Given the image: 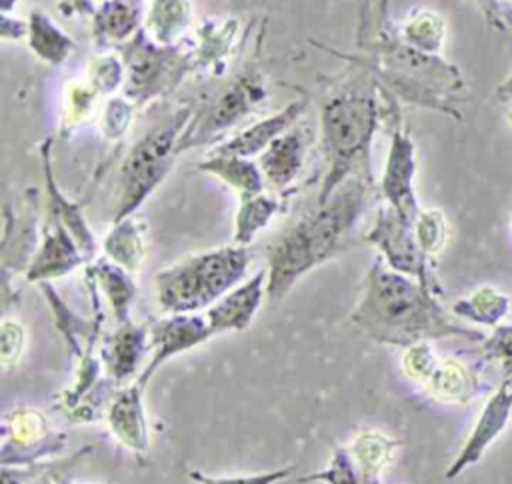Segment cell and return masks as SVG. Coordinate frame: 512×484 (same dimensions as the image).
I'll list each match as a JSON object with an SVG mask.
<instances>
[{
    "instance_id": "c3c4849f",
    "label": "cell",
    "mask_w": 512,
    "mask_h": 484,
    "mask_svg": "<svg viewBox=\"0 0 512 484\" xmlns=\"http://www.w3.org/2000/svg\"><path fill=\"white\" fill-rule=\"evenodd\" d=\"M496 98L500 102H512V72L496 86Z\"/></svg>"
},
{
    "instance_id": "ab89813d",
    "label": "cell",
    "mask_w": 512,
    "mask_h": 484,
    "mask_svg": "<svg viewBox=\"0 0 512 484\" xmlns=\"http://www.w3.org/2000/svg\"><path fill=\"white\" fill-rule=\"evenodd\" d=\"M136 106L128 98H110L100 114V132L106 140H118L130 128Z\"/></svg>"
},
{
    "instance_id": "7c38bea8",
    "label": "cell",
    "mask_w": 512,
    "mask_h": 484,
    "mask_svg": "<svg viewBox=\"0 0 512 484\" xmlns=\"http://www.w3.org/2000/svg\"><path fill=\"white\" fill-rule=\"evenodd\" d=\"M414 176L416 148L410 134L402 128L400 116H396L390 120V148L380 180V194L386 204L412 222H416L422 210L414 192Z\"/></svg>"
},
{
    "instance_id": "d6986e66",
    "label": "cell",
    "mask_w": 512,
    "mask_h": 484,
    "mask_svg": "<svg viewBox=\"0 0 512 484\" xmlns=\"http://www.w3.org/2000/svg\"><path fill=\"white\" fill-rule=\"evenodd\" d=\"M142 392L144 386L134 380L116 388L108 402V428L112 436L138 458H144L150 448Z\"/></svg>"
},
{
    "instance_id": "4dcf8cb0",
    "label": "cell",
    "mask_w": 512,
    "mask_h": 484,
    "mask_svg": "<svg viewBox=\"0 0 512 484\" xmlns=\"http://www.w3.org/2000/svg\"><path fill=\"white\" fill-rule=\"evenodd\" d=\"M28 48L40 60L58 66L72 54L74 40L64 30H60L42 10H32L28 16Z\"/></svg>"
},
{
    "instance_id": "e575fe53",
    "label": "cell",
    "mask_w": 512,
    "mask_h": 484,
    "mask_svg": "<svg viewBox=\"0 0 512 484\" xmlns=\"http://www.w3.org/2000/svg\"><path fill=\"white\" fill-rule=\"evenodd\" d=\"M298 484L322 482V484H366L350 450L344 446H332V456L324 470L304 474L296 478Z\"/></svg>"
},
{
    "instance_id": "f5cc1de1",
    "label": "cell",
    "mask_w": 512,
    "mask_h": 484,
    "mask_svg": "<svg viewBox=\"0 0 512 484\" xmlns=\"http://www.w3.org/2000/svg\"><path fill=\"white\" fill-rule=\"evenodd\" d=\"M508 2H512V0H508Z\"/></svg>"
},
{
    "instance_id": "30bf717a",
    "label": "cell",
    "mask_w": 512,
    "mask_h": 484,
    "mask_svg": "<svg viewBox=\"0 0 512 484\" xmlns=\"http://www.w3.org/2000/svg\"><path fill=\"white\" fill-rule=\"evenodd\" d=\"M66 448V434L48 428L44 414L36 408H18L4 416L2 466H30L44 456L60 454Z\"/></svg>"
},
{
    "instance_id": "52a82bcc",
    "label": "cell",
    "mask_w": 512,
    "mask_h": 484,
    "mask_svg": "<svg viewBox=\"0 0 512 484\" xmlns=\"http://www.w3.org/2000/svg\"><path fill=\"white\" fill-rule=\"evenodd\" d=\"M124 62V98L136 108L156 98L172 94L186 74L194 72L192 48L182 44H158L144 26L120 48Z\"/></svg>"
},
{
    "instance_id": "f546056e",
    "label": "cell",
    "mask_w": 512,
    "mask_h": 484,
    "mask_svg": "<svg viewBox=\"0 0 512 484\" xmlns=\"http://www.w3.org/2000/svg\"><path fill=\"white\" fill-rule=\"evenodd\" d=\"M450 310L456 318H462L464 322L496 328L498 324H502L510 310V296L500 292L498 288L482 286L468 296L458 298L450 306Z\"/></svg>"
},
{
    "instance_id": "bcb514c9",
    "label": "cell",
    "mask_w": 512,
    "mask_h": 484,
    "mask_svg": "<svg viewBox=\"0 0 512 484\" xmlns=\"http://www.w3.org/2000/svg\"><path fill=\"white\" fill-rule=\"evenodd\" d=\"M0 38L2 40H22V38H28V22H24L20 18H12L10 14H2Z\"/></svg>"
},
{
    "instance_id": "74e56055",
    "label": "cell",
    "mask_w": 512,
    "mask_h": 484,
    "mask_svg": "<svg viewBox=\"0 0 512 484\" xmlns=\"http://www.w3.org/2000/svg\"><path fill=\"white\" fill-rule=\"evenodd\" d=\"M480 354L486 362H496L506 378H512V322L492 328L480 342Z\"/></svg>"
},
{
    "instance_id": "5b68a950",
    "label": "cell",
    "mask_w": 512,
    "mask_h": 484,
    "mask_svg": "<svg viewBox=\"0 0 512 484\" xmlns=\"http://www.w3.org/2000/svg\"><path fill=\"white\" fill-rule=\"evenodd\" d=\"M252 260L248 246H220L178 260L156 272L154 292L166 314L210 308L246 276Z\"/></svg>"
},
{
    "instance_id": "ba28073f",
    "label": "cell",
    "mask_w": 512,
    "mask_h": 484,
    "mask_svg": "<svg viewBox=\"0 0 512 484\" xmlns=\"http://www.w3.org/2000/svg\"><path fill=\"white\" fill-rule=\"evenodd\" d=\"M268 92L264 80L256 68H248L238 74L218 96H214L208 104L198 108L184 132L178 138L176 154L216 142L230 128L238 126L246 120L264 100Z\"/></svg>"
},
{
    "instance_id": "8d00e7d4",
    "label": "cell",
    "mask_w": 512,
    "mask_h": 484,
    "mask_svg": "<svg viewBox=\"0 0 512 484\" xmlns=\"http://www.w3.org/2000/svg\"><path fill=\"white\" fill-rule=\"evenodd\" d=\"M98 92L84 80V82H70L66 88V100H64V120H62V132H70L86 122V118L92 114V106L98 100Z\"/></svg>"
},
{
    "instance_id": "816d5d0a",
    "label": "cell",
    "mask_w": 512,
    "mask_h": 484,
    "mask_svg": "<svg viewBox=\"0 0 512 484\" xmlns=\"http://www.w3.org/2000/svg\"><path fill=\"white\" fill-rule=\"evenodd\" d=\"M510 226H512V218H510Z\"/></svg>"
},
{
    "instance_id": "44dd1931",
    "label": "cell",
    "mask_w": 512,
    "mask_h": 484,
    "mask_svg": "<svg viewBox=\"0 0 512 484\" xmlns=\"http://www.w3.org/2000/svg\"><path fill=\"white\" fill-rule=\"evenodd\" d=\"M308 106V100L300 98L290 104H286L280 112L250 124L248 128L240 130L236 136H232L226 142H220L210 152L212 154H230V156H242V158H254L260 156L280 134L290 130L296 120L304 114Z\"/></svg>"
},
{
    "instance_id": "9c48e42d",
    "label": "cell",
    "mask_w": 512,
    "mask_h": 484,
    "mask_svg": "<svg viewBox=\"0 0 512 484\" xmlns=\"http://www.w3.org/2000/svg\"><path fill=\"white\" fill-rule=\"evenodd\" d=\"M364 242L378 248L382 260L396 272L418 280L424 288L442 296L444 290L434 274L432 256H428L414 230V222L404 218L390 204L382 202L376 210L372 228L364 234Z\"/></svg>"
},
{
    "instance_id": "484cf974",
    "label": "cell",
    "mask_w": 512,
    "mask_h": 484,
    "mask_svg": "<svg viewBox=\"0 0 512 484\" xmlns=\"http://www.w3.org/2000/svg\"><path fill=\"white\" fill-rule=\"evenodd\" d=\"M420 384H424L436 400L446 404H466L478 394L476 376L462 362L452 358H436Z\"/></svg>"
},
{
    "instance_id": "7bdbcfd3",
    "label": "cell",
    "mask_w": 512,
    "mask_h": 484,
    "mask_svg": "<svg viewBox=\"0 0 512 484\" xmlns=\"http://www.w3.org/2000/svg\"><path fill=\"white\" fill-rule=\"evenodd\" d=\"M24 344H26L24 326L18 320L6 318L2 322V334H0V350H2V366L4 368L12 366L20 360Z\"/></svg>"
},
{
    "instance_id": "e0dca14e",
    "label": "cell",
    "mask_w": 512,
    "mask_h": 484,
    "mask_svg": "<svg viewBox=\"0 0 512 484\" xmlns=\"http://www.w3.org/2000/svg\"><path fill=\"white\" fill-rule=\"evenodd\" d=\"M266 276V268H260L252 278L238 284L204 310L214 336L224 332H242L250 326L262 300L266 298Z\"/></svg>"
},
{
    "instance_id": "277c9868",
    "label": "cell",
    "mask_w": 512,
    "mask_h": 484,
    "mask_svg": "<svg viewBox=\"0 0 512 484\" xmlns=\"http://www.w3.org/2000/svg\"><path fill=\"white\" fill-rule=\"evenodd\" d=\"M372 178H348L324 204H316L266 248V300L280 302L312 268L338 254L358 224Z\"/></svg>"
},
{
    "instance_id": "8fae6325",
    "label": "cell",
    "mask_w": 512,
    "mask_h": 484,
    "mask_svg": "<svg viewBox=\"0 0 512 484\" xmlns=\"http://www.w3.org/2000/svg\"><path fill=\"white\" fill-rule=\"evenodd\" d=\"M214 336L204 314L188 312V314H168L160 320H152L148 324V340H150V360L144 370L138 374L136 382L144 388L156 374V370L166 364L170 358L188 352L202 342Z\"/></svg>"
},
{
    "instance_id": "b9f144b4",
    "label": "cell",
    "mask_w": 512,
    "mask_h": 484,
    "mask_svg": "<svg viewBox=\"0 0 512 484\" xmlns=\"http://www.w3.org/2000/svg\"><path fill=\"white\" fill-rule=\"evenodd\" d=\"M290 472H292V466L258 472V474H244V476H210L200 470H188V476L198 484H278L286 480Z\"/></svg>"
},
{
    "instance_id": "7a4b0ae2",
    "label": "cell",
    "mask_w": 512,
    "mask_h": 484,
    "mask_svg": "<svg viewBox=\"0 0 512 484\" xmlns=\"http://www.w3.org/2000/svg\"><path fill=\"white\" fill-rule=\"evenodd\" d=\"M348 68L326 92L320 106V150L324 156V176L318 204L352 176L372 178L370 150L380 124V82L358 58L344 56Z\"/></svg>"
},
{
    "instance_id": "836d02e7",
    "label": "cell",
    "mask_w": 512,
    "mask_h": 484,
    "mask_svg": "<svg viewBox=\"0 0 512 484\" xmlns=\"http://www.w3.org/2000/svg\"><path fill=\"white\" fill-rule=\"evenodd\" d=\"M400 38L428 54H438L446 36L442 16L434 10H414L398 28Z\"/></svg>"
},
{
    "instance_id": "ac0fdd59",
    "label": "cell",
    "mask_w": 512,
    "mask_h": 484,
    "mask_svg": "<svg viewBox=\"0 0 512 484\" xmlns=\"http://www.w3.org/2000/svg\"><path fill=\"white\" fill-rule=\"evenodd\" d=\"M88 288H90V296H92V304H94V316L88 318H80L64 300L62 296L56 292V288L50 284V280L40 282V290L44 292L46 302L52 308V316H54V324L58 328V332L64 336L68 354L72 360H80L88 350H94V344L98 342L100 336V326H102V310H100V302H98V288L92 280H88Z\"/></svg>"
},
{
    "instance_id": "d590c367",
    "label": "cell",
    "mask_w": 512,
    "mask_h": 484,
    "mask_svg": "<svg viewBox=\"0 0 512 484\" xmlns=\"http://www.w3.org/2000/svg\"><path fill=\"white\" fill-rule=\"evenodd\" d=\"M124 62L114 52H104L90 60L86 70V82L98 94H112L120 86H124Z\"/></svg>"
},
{
    "instance_id": "d6a6232c",
    "label": "cell",
    "mask_w": 512,
    "mask_h": 484,
    "mask_svg": "<svg viewBox=\"0 0 512 484\" xmlns=\"http://www.w3.org/2000/svg\"><path fill=\"white\" fill-rule=\"evenodd\" d=\"M280 208H282V200L266 192L240 200V206L234 218V234H232L234 244L250 246L254 236L268 226V222L274 218V214Z\"/></svg>"
},
{
    "instance_id": "9a60e30c",
    "label": "cell",
    "mask_w": 512,
    "mask_h": 484,
    "mask_svg": "<svg viewBox=\"0 0 512 484\" xmlns=\"http://www.w3.org/2000/svg\"><path fill=\"white\" fill-rule=\"evenodd\" d=\"M88 262L82 254L76 238L70 234V230L52 218H44L42 226V240L38 244V250L24 272L28 282H46L54 278H62L70 274L80 264Z\"/></svg>"
},
{
    "instance_id": "3957f363",
    "label": "cell",
    "mask_w": 512,
    "mask_h": 484,
    "mask_svg": "<svg viewBox=\"0 0 512 484\" xmlns=\"http://www.w3.org/2000/svg\"><path fill=\"white\" fill-rule=\"evenodd\" d=\"M372 32L360 38L358 58L374 72L380 86L392 96L428 110L462 120V102L468 86L460 68L440 54L422 52L406 44L388 18V0H380Z\"/></svg>"
},
{
    "instance_id": "6da1fadb",
    "label": "cell",
    "mask_w": 512,
    "mask_h": 484,
    "mask_svg": "<svg viewBox=\"0 0 512 484\" xmlns=\"http://www.w3.org/2000/svg\"><path fill=\"white\" fill-rule=\"evenodd\" d=\"M350 322L378 344L408 348L438 338H464L482 342L486 336L464 326L442 308L440 296L418 280L392 270L382 256L372 262L364 276L358 304Z\"/></svg>"
},
{
    "instance_id": "83f0119b",
    "label": "cell",
    "mask_w": 512,
    "mask_h": 484,
    "mask_svg": "<svg viewBox=\"0 0 512 484\" xmlns=\"http://www.w3.org/2000/svg\"><path fill=\"white\" fill-rule=\"evenodd\" d=\"M190 0H152L144 18V30L158 44H178L180 36L190 28Z\"/></svg>"
},
{
    "instance_id": "603a6c76",
    "label": "cell",
    "mask_w": 512,
    "mask_h": 484,
    "mask_svg": "<svg viewBox=\"0 0 512 484\" xmlns=\"http://www.w3.org/2000/svg\"><path fill=\"white\" fill-rule=\"evenodd\" d=\"M238 36V20L234 16H212L196 28V46L192 48L194 72L218 76L224 72L234 40Z\"/></svg>"
},
{
    "instance_id": "5bb4252c",
    "label": "cell",
    "mask_w": 512,
    "mask_h": 484,
    "mask_svg": "<svg viewBox=\"0 0 512 484\" xmlns=\"http://www.w3.org/2000/svg\"><path fill=\"white\" fill-rule=\"evenodd\" d=\"M512 418V378H504L482 406L474 428L470 430L460 452L446 470V478H456L470 466L478 464L498 436L508 428Z\"/></svg>"
},
{
    "instance_id": "60d3db41",
    "label": "cell",
    "mask_w": 512,
    "mask_h": 484,
    "mask_svg": "<svg viewBox=\"0 0 512 484\" xmlns=\"http://www.w3.org/2000/svg\"><path fill=\"white\" fill-rule=\"evenodd\" d=\"M94 450L92 444L82 446L80 450L72 452L66 458H58L52 462H46L42 472L30 482V484H70L72 482V474L76 470V466Z\"/></svg>"
},
{
    "instance_id": "1f68e13d",
    "label": "cell",
    "mask_w": 512,
    "mask_h": 484,
    "mask_svg": "<svg viewBox=\"0 0 512 484\" xmlns=\"http://www.w3.org/2000/svg\"><path fill=\"white\" fill-rule=\"evenodd\" d=\"M396 446H400V440H392L382 432H362L354 438L348 450L366 484H380V472L390 462Z\"/></svg>"
},
{
    "instance_id": "7402d4cb",
    "label": "cell",
    "mask_w": 512,
    "mask_h": 484,
    "mask_svg": "<svg viewBox=\"0 0 512 484\" xmlns=\"http://www.w3.org/2000/svg\"><path fill=\"white\" fill-rule=\"evenodd\" d=\"M144 22L142 0H104L92 14V40L102 52L120 48Z\"/></svg>"
},
{
    "instance_id": "d4e9b609",
    "label": "cell",
    "mask_w": 512,
    "mask_h": 484,
    "mask_svg": "<svg viewBox=\"0 0 512 484\" xmlns=\"http://www.w3.org/2000/svg\"><path fill=\"white\" fill-rule=\"evenodd\" d=\"M86 278L92 280L96 288L108 298L116 324L132 320L130 308L136 298V282L132 278V272L104 256L92 260L86 266Z\"/></svg>"
},
{
    "instance_id": "f907efd6",
    "label": "cell",
    "mask_w": 512,
    "mask_h": 484,
    "mask_svg": "<svg viewBox=\"0 0 512 484\" xmlns=\"http://www.w3.org/2000/svg\"><path fill=\"white\" fill-rule=\"evenodd\" d=\"M512 104V102H510ZM508 120H510V126H512V106L508 108Z\"/></svg>"
},
{
    "instance_id": "4316f807",
    "label": "cell",
    "mask_w": 512,
    "mask_h": 484,
    "mask_svg": "<svg viewBox=\"0 0 512 484\" xmlns=\"http://www.w3.org/2000/svg\"><path fill=\"white\" fill-rule=\"evenodd\" d=\"M196 168L200 172L212 174L230 188H234L240 196L252 198L256 194L264 192V174L260 166L252 158H242V156H230V154H212L208 152L204 160L196 162Z\"/></svg>"
},
{
    "instance_id": "8992f818",
    "label": "cell",
    "mask_w": 512,
    "mask_h": 484,
    "mask_svg": "<svg viewBox=\"0 0 512 484\" xmlns=\"http://www.w3.org/2000/svg\"><path fill=\"white\" fill-rule=\"evenodd\" d=\"M192 108H180L160 124L152 126L126 154L114 202L112 222H120L148 200V196L162 184L176 160V144L192 118Z\"/></svg>"
},
{
    "instance_id": "2e32d148",
    "label": "cell",
    "mask_w": 512,
    "mask_h": 484,
    "mask_svg": "<svg viewBox=\"0 0 512 484\" xmlns=\"http://www.w3.org/2000/svg\"><path fill=\"white\" fill-rule=\"evenodd\" d=\"M148 350H150L148 324H138L134 320H128L118 324L116 330L110 332L100 342L98 356L102 360L104 374L120 388V386H126V382L132 376L140 374L138 368Z\"/></svg>"
},
{
    "instance_id": "681fc988",
    "label": "cell",
    "mask_w": 512,
    "mask_h": 484,
    "mask_svg": "<svg viewBox=\"0 0 512 484\" xmlns=\"http://www.w3.org/2000/svg\"><path fill=\"white\" fill-rule=\"evenodd\" d=\"M16 2H18V0H0V10H2V14H10L12 8L16 6Z\"/></svg>"
},
{
    "instance_id": "f6af8a7d",
    "label": "cell",
    "mask_w": 512,
    "mask_h": 484,
    "mask_svg": "<svg viewBox=\"0 0 512 484\" xmlns=\"http://www.w3.org/2000/svg\"><path fill=\"white\" fill-rule=\"evenodd\" d=\"M46 462L30 466H2V484H30L44 468Z\"/></svg>"
},
{
    "instance_id": "7dc6e473",
    "label": "cell",
    "mask_w": 512,
    "mask_h": 484,
    "mask_svg": "<svg viewBox=\"0 0 512 484\" xmlns=\"http://www.w3.org/2000/svg\"><path fill=\"white\" fill-rule=\"evenodd\" d=\"M102 4L104 0H58V8L62 10V14L72 16V14H80V16H92L96 12V4Z\"/></svg>"
},
{
    "instance_id": "ffe728a7",
    "label": "cell",
    "mask_w": 512,
    "mask_h": 484,
    "mask_svg": "<svg viewBox=\"0 0 512 484\" xmlns=\"http://www.w3.org/2000/svg\"><path fill=\"white\" fill-rule=\"evenodd\" d=\"M40 164H42V174L46 182V218L62 222L70 230V234L76 238L86 260L92 262L96 254V238L90 226L86 224L80 204L68 200L56 184V178L52 172V138H46L40 142Z\"/></svg>"
},
{
    "instance_id": "cb8c5ba5",
    "label": "cell",
    "mask_w": 512,
    "mask_h": 484,
    "mask_svg": "<svg viewBox=\"0 0 512 484\" xmlns=\"http://www.w3.org/2000/svg\"><path fill=\"white\" fill-rule=\"evenodd\" d=\"M306 136L300 128L286 130L280 134L258 158V166L264 174L266 184L274 190H286L304 166Z\"/></svg>"
},
{
    "instance_id": "f35d334b",
    "label": "cell",
    "mask_w": 512,
    "mask_h": 484,
    "mask_svg": "<svg viewBox=\"0 0 512 484\" xmlns=\"http://www.w3.org/2000/svg\"><path fill=\"white\" fill-rule=\"evenodd\" d=\"M414 230H416V238H418L422 250L428 256H434L444 246L446 236H448L446 218L436 208H428V210L422 208L414 222Z\"/></svg>"
},
{
    "instance_id": "f1b7e54d",
    "label": "cell",
    "mask_w": 512,
    "mask_h": 484,
    "mask_svg": "<svg viewBox=\"0 0 512 484\" xmlns=\"http://www.w3.org/2000/svg\"><path fill=\"white\" fill-rule=\"evenodd\" d=\"M102 248L108 260L126 268L128 272H136L146 256L144 224L134 216L112 222V228L106 234Z\"/></svg>"
},
{
    "instance_id": "ee69618b",
    "label": "cell",
    "mask_w": 512,
    "mask_h": 484,
    "mask_svg": "<svg viewBox=\"0 0 512 484\" xmlns=\"http://www.w3.org/2000/svg\"><path fill=\"white\" fill-rule=\"evenodd\" d=\"M474 2L478 4L486 22L492 28L506 32L512 26V12L508 8V0H474Z\"/></svg>"
},
{
    "instance_id": "4fadbf2b",
    "label": "cell",
    "mask_w": 512,
    "mask_h": 484,
    "mask_svg": "<svg viewBox=\"0 0 512 484\" xmlns=\"http://www.w3.org/2000/svg\"><path fill=\"white\" fill-rule=\"evenodd\" d=\"M38 240V190L28 188L20 198V206L4 204V232H2V282L4 294L10 288V276L28 270Z\"/></svg>"
}]
</instances>
